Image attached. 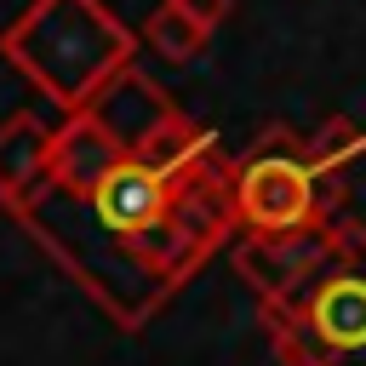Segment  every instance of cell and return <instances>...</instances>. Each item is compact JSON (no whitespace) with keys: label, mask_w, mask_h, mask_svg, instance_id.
Returning <instances> with one entry per match:
<instances>
[{"label":"cell","mask_w":366,"mask_h":366,"mask_svg":"<svg viewBox=\"0 0 366 366\" xmlns=\"http://www.w3.org/2000/svg\"><path fill=\"white\" fill-rule=\"evenodd\" d=\"M355 154H366V126L332 114V120H320L309 132V160H315L320 177H349V160Z\"/></svg>","instance_id":"obj_9"},{"label":"cell","mask_w":366,"mask_h":366,"mask_svg":"<svg viewBox=\"0 0 366 366\" xmlns=\"http://www.w3.org/2000/svg\"><path fill=\"white\" fill-rule=\"evenodd\" d=\"M172 6H177V11H189V17H194L206 34H212V29L229 17V6H234V0H172Z\"/></svg>","instance_id":"obj_10"},{"label":"cell","mask_w":366,"mask_h":366,"mask_svg":"<svg viewBox=\"0 0 366 366\" xmlns=\"http://www.w3.org/2000/svg\"><path fill=\"white\" fill-rule=\"evenodd\" d=\"M280 366H366V223L343 217V252L292 297L263 303Z\"/></svg>","instance_id":"obj_3"},{"label":"cell","mask_w":366,"mask_h":366,"mask_svg":"<svg viewBox=\"0 0 366 366\" xmlns=\"http://www.w3.org/2000/svg\"><path fill=\"white\" fill-rule=\"evenodd\" d=\"M229 194L240 240H292L343 217L349 177H320L309 160V137L269 126L246 154H234Z\"/></svg>","instance_id":"obj_4"},{"label":"cell","mask_w":366,"mask_h":366,"mask_svg":"<svg viewBox=\"0 0 366 366\" xmlns=\"http://www.w3.org/2000/svg\"><path fill=\"white\" fill-rule=\"evenodd\" d=\"M51 143H57V126H46L40 114H6L0 120V206L23 200L29 189L46 183L51 172Z\"/></svg>","instance_id":"obj_7"},{"label":"cell","mask_w":366,"mask_h":366,"mask_svg":"<svg viewBox=\"0 0 366 366\" xmlns=\"http://www.w3.org/2000/svg\"><path fill=\"white\" fill-rule=\"evenodd\" d=\"M0 57L69 120L132 69L137 29H126L103 0H29L23 17L6 23Z\"/></svg>","instance_id":"obj_2"},{"label":"cell","mask_w":366,"mask_h":366,"mask_svg":"<svg viewBox=\"0 0 366 366\" xmlns=\"http://www.w3.org/2000/svg\"><path fill=\"white\" fill-rule=\"evenodd\" d=\"M337 252H343V217H332L326 229L292 234V240H240L234 246V274L257 292V303H280V297L303 292Z\"/></svg>","instance_id":"obj_5"},{"label":"cell","mask_w":366,"mask_h":366,"mask_svg":"<svg viewBox=\"0 0 366 366\" xmlns=\"http://www.w3.org/2000/svg\"><path fill=\"white\" fill-rule=\"evenodd\" d=\"M80 114H86V120H92V126H97L120 154H137V149H143V143H149V137H154L177 109H172V97H166V92H160L137 63H132V69H126V74H114V80H109L86 109H80Z\"/></svg>","instance_id":"obj_6"},{"label":"cell","mask_w":366,"mask_h":366,"mask_svg":"<svg viewBox=\"0 0 366 366\" xmlns=\"http://www.w3.org/2000/svg\"><path fill=\"white\" fill-rule=\"evenodd\" d=\"M229 166L234 160L223 149L189 172H160L137 154H120L86 183L46 177L6 212L114 326L137 332L200 274V263L229 234H240Z\"/></svg>","instance_id":"obj_1"},{"label":"cell","mask_w":366,"mask_h":366,"mask_svg":"<svg viewBox=\"0 0 366 366\" xmlns=\"http://www.w3.org/2000/svg\"><path fill=\"white\" fill-rule=\"evenodd\" d=\"M206 40H212V34H206L189 11H177L172 0H160V6L143 17V29H137V46H149L160 63H194Z\"/></svg>","instance_id":"obj_8"}]
</instances>
